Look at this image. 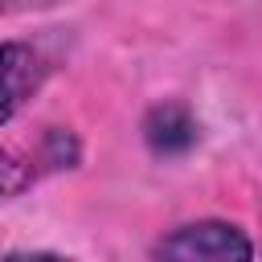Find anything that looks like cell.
<instances>
[{
    "label": "cell",
    "instance_id": "277c9868",
    "mask_svg": "<svg viewBox=\"0 0 262 262\" xmlns=\"http://www.w3.org/2000/svg\"><path fill=\"white\" fill-rule=\"evenodd\" d=\"M29 164L25 160H16L12 151H0V196H8V192H20L25 184H29Z\"/></svg>",
    "mask_w": 262,
    "mask_h": 262
},
{
    "label": "cell",
    "instance_id": "6da1fadb",
    "mask_svg": "<svg viewBox=\"0 0 262 262\" xmlns=\"http://www.w3.org/2000/svg\"><path fill=\"white\" fill-rule=\"evenodd\" d=\"M160 258H209V262H229V258H250L254 242L229 225V221H192L172 229L168 237L156 242Z\"/></svg>",
    "mask_w": 262,
    "mask_h": 262
},
{
    "label": "cell",
    "instance_id": "3957f363",
    "mask_svg": "<svg viewBox=\"0 0 262 262\" xmlns=\"http://www.w3.org/2000/svg\"><path fill=\"white\" fill-rule=\"evenodd\" d=\"M143 139L156 156H184L196 143V119L184 102H160L143 119Z\"/></svg>",
    "mask_w": 262,
    "mask_h": 262
},
{
    "label": "cell",
    "instance_id": "7a4b0ae2",
    "mask_svg": "<svg viewBox=\"0 0 262 262\" xmlns=\"http://www.w3.org/2000/svg\"><path fill=\"white\" fill-rule=\"evenodd\" d=\"M41 78H45V61L33 45L0 41V127L33 98Z\"/></svg>",
    "mask_w": 262,
    "mask_h": 262
}]
</instances>
